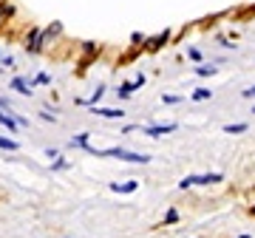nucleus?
Listing matches in <instances>:
<instances>
[{
    "label": "nucleus",
    "instance_id": "1",
    "mask_svg": "<svg viewBox=\"0 0 255 238\" xmlns=\"http://www.w3.org/2000/svg\"><path fill=\"white\" fill-rule=\"evenodd\" d=\"M224 182V176L221 173H201V176H184L182 182H179V190H187V187H196V184H201V187H207V184H221Z\"/></svg>",
    "mask_w": 255,
    "mask_h": 238
},
{
    "label": "nucleus",
    "instance_id": "2",
    "mask_svg": "<svg viewBox=\"0 0 255 238\" xmlns=\"http://www.w3.org/2000/svg\"><path fill=\"white\" fill-rule=\"evenodd\" d=\"M176 128H179L176 122H167V125H142V133H145V136L159 139V136H164V133H173Z\"/></svg>",
    "mask_w": 255,
    "mask_h": 238
},
{
    "label": "nucleus",
    "instance_id": "3",
    "mask_svg": "<svg viewBox=\"0 0 255 238\" xmlns=\"http://www.w3.org/2000/svg\"><path fill=\"white\" fill-rule=\"evenodd\" d=\"M136 187H139V182L136 179H130V182H114L111 184V193H122V196H128V193H136Z\"/></svg>",
    "mask_w": 255,
    "mask_h": 238
},
{
    "label": "nucleus",
    "instance_id": "4",
    "mask_svg": "<svg viewBox=\"0 0 255 238\" xmlns=\"http://www.w3.org/2000/svg\"><path fill=\"white\" fill-rule=\"evenodd\" d=\"M94 114L97 117H108V119H125V111L122 108H97L94 105Z\"/></svg>",
    "mask_w": 255,
    "mask_h": 238
},
{
    "label": "nucleus",
    "instance_id": "5",
    "mask_svg": "<svg viewBox=\"0 0 255 238\" xmlns=\"http://www.w3.org/2000/svg\"><path fill=\"white\" fill-rule=\"evenodd\" d=\"M88 139H91L88 130H85V133H77V136L68 139V147H82V150H85V147H88Z\"/></svg>",
    "mask_w": 255,
    "mask_h": 238
},
{
    "label": "nucleus",
    "instance_id": "6",
    "mask_svg": "<svg viewBox=\"0 0 255 238\" xmlns=\"http://www.w3.org/2000/svg\"><path fill=\"white\" fill-rule=\"evenodd\" d=\"M11 88H14V91H20L23 97H31V85H28L23 77H14V80H11Z\"/></svg>",
    "mask_w": 255,
    "mask_h": 238
},
{
    "label": "nucleus",
    "instance_id": "7",
    "mask_svg": "<svg viewBox=\"0 0 255 238\" xmlns=\"http://www.w3.org/2000/svg\"><path fill=\"white\" fill-rule=\"evenodd\" d=\"M102 94H105V85H97V91H94L91 97H88V100H80L77 105H91V108H94V105H97V102L102 100Z\"/></svg>",
    "mask_w": 255,
    "mask_h": 238
},
{
    "label": "nucleus",
    "instance_id": "8",
    "mask_svg": "<svg viewBox=\"0 0 255 238\" xmlns=\"http://www.w3.org/2000/svg\"><path fill=\"white\" fill-rule=\"evenodd\" d=\"M247 130H250L247 122H230V125H224V133H247Z\"/></svg>",
    "mask_w": 255,
    "mask_h": 238
},
{
    "label": "nucleus",
    "instance_id": "9",
    "mask_svg": "<svg viewBox=\"0 0 255 238\" xmlns=\"http://www.w3.org/2000/svg\"><path fill=\"white\" fill-rule=\"evenodd\" d=\"M133 91H136V85H133V83H122V85L117 88V97H119V100H128Z\"/></svg>",
    "mask_w": 255,
    "mask_h": 238
},
{
    "label": "nucleus",
    "instance_id": "10",
    "mask_svg": "<svg viewBox=\"0 0 255 238\" xmlns=\"http://www.w3.org/2000/svg\"><path fill=\"white\" fill-rule=\"evenodd\" d=\"M210 97H213V91H210V88H196L190 100L193 102H204V100H210Z\"/></svg>",
    "mask_w": 255,
    "mask_h": 238
},
{
    "label": "nucleus",
    "instance_id": "11",
    "mask_svg": "<svg viewBox=\"0 0 255 238\" xmlns=\"http://www.w3.org/2000/svg\"><path fill=\"white\" fill-rule=\"evenodd\" d=\"M216 71H219L216 65H196V77H213Z\"/></svg>",
    "mask_w": 255,
    "mask_h": 238
},
{
    "label": "nucleus",
    "instance_id": "12",
    "mask_svg": "<svg viewBox=\"0 0 255 238\" xmlns=\"http://www.w3.org/2000/svg\"><path fill=\"white\" fill-rule=\"evenodd\" d=\"M0 147H3V150H17L20 142H14V139H9V136H0Z\"/></svg>",
    "mask_w": 255,
    "mask_h": 238
},
{
    "label": "nucleus",
    "instance_id": "13",
    "mask_svg": "<svg viewBox=\"0 0 255 238\" xmlns=\"http://www.w3.org/2000/svg\"><path fill=\"white\" fill-rule=\"evenodd\" d=\"M187 57H190V63H196V65L204 63V54H201L199 48H187Z\"/></svg>",
    "mask_w": 255,
    "mask_h": 238
},
{
    "label": "nucleus",
    "instance_id": "14",
    "mask_svg": "<svg viewBox=\"0 0 255 238\" xmlns=\"http://www.w3.org/2000/svg\"><path fill=\"white\" fill-rule=\"evenodd\" d=\"M68 167H71V162L68 159H60V156L51 162V170H68Z\"/></svg>",
    "mask_w": 255,
    "mask_h": 238
},
{
    "label": "nucleus",
    "instance_id": "15",
    "mask_svg": "<svg viewBox=\"0 0 255 238\" xmlns=\"http://www.w3.org/2000/svg\"><path fill=\"white\" fill-rule=\"evenodd\" d=\"M176 221H179V210H176V207L164 213V224H176Z\"/></svg>",
    "mask_w": 255,
    "mask_h": 238
},
{
    "label": "nucleus",
    "instance_id": "16",
    "mask_svg": "<svg viewBox=\"0 0 255 238\" xmlns=\"http://www.w3.org/2000/svg\"><path fill=\"white\" fill-rule=\"evenodd\" d=\"M162 102H164V105H179V102H182V97H176V94H164Z\"/></svg>",
    "mask_w": 255,
    "mask_h": 238
},
{
    "label": "nucleus",
    "instance_id": "17",
    "mask_svg": "<svg viewBox=\"0 0 255 238\" xmlns=\"http://www.w3.org/2000/svg\"><path fill=\"white\" fill-rule=\"evenodd\" d=\"M34 83H37V85H48V83H51V77H48V74H37Z\"/></svg>",
    "mask_w": 255,
    "mask_h": 238
},
{
    "label": "nucleus",
    "instance_id": "18",
    "mask_svg": "<svg viewBox=\"0 0 255 238\" xmlns=\"http://www.w3.org/2000/svg\"><path fill=\"white\" fill-rule=\"evenodd\" d=\"M244 100H255V85H250V88H244V94H241Z\"/></svg>",
    "mask_w": 255,
    "mask_h": 238
},
{
    "label": "nucleus",
    "instance_id": "19",
    "mask_svg": "<svg viewBox=\"0 0 255 238\" xmlns=\"http://www.w3.org/2000/svg\"><path fill=\"white\" fill-rule=\"evenodd\" d=\"M40 119H43V122H57V117H54V114H48V111H43Z\"/></svg>",
    "mask_w": 255,
    "mask_h": 238
},
{
    "label": "nucleus",
    "instance_id": "20",
    "mask_svg": "<svg viewBox=\"0 0 255 238\" xmlns=\"http://www.w3.org/2000/svg\"><path fill=\"white\" fill-rule=\"evenodd\" d=\"M46 156H48V159H57V156H60V150H57V147H48Z\"/></svg>",
    "mask_w": 255,
    "mask_h": 238
},
{
    "label": "nucleus",
    "instance_id": "21",
    "mask_svg": "<svg viewBox=\"0 0 255 238\" xmlns=\"http://www.w3.org/2000/svg\"><path fill=\"white\" fill-rule=\"evenodd\" d=\"M11 108V102L9 100H3V97H0V111H9Z\"/></svg>",
    "mask_w": 255,
    "mask_h": 238
},
{
    "label": "nucleus",
    "instance_id": "22",
    "mask_svg": "<svg viewBox=\"0 0 255 238\" xmlns=\"http://www.w3.org/2000/svg\"><path fill=\"white\" fill-rule=\"evenodd\" d=\"M250 216H253V219H255V204H253V207H250Z\"/></svg>",
    "mask_w": 255,
    "mask_h": 238
},
{
    "label": "nucleus",
    "instance_id": "23",
    "mask_svg": "<svg viewBox=\"0 0 255 238\" xmlns=\"http://www.w3.org/2000/svg\"><path fill=\"white\" fill-rule=\"evenodd\" d=\"M238 238H253V236H250V233H244V236H238Z\"/></svg>",
    "mask_w": 255,
    "mask_h": 238
},
{
    "label": "nucleus",
    "instance_id": "24",
    "mask_svg": "<svg viewBox=\"0 0 255 238\" xmlns=\"http://www.w3.org/2000/svg\"><path fill=\"white\" fill-rule=\"evenodd\" d=\"M253 114H255V105H253Z\"/></svg>",
    "mask_w": 255,
    "mask_h": 238
},
{
    "label": "nucleus",
    "instance_id": "25",
    "mask_svg": "<svg viewBox=\"0 0 255 238\" xmlns=\"http://www.w3.org/2000/svg\"><path fill=\"white\" fill-rule=\"evenodd\" d=\"M65 238H71V236H65Z\"/></svg>",
    "mask_w": 255,
    "mask_h": 238
}]
</instances>
